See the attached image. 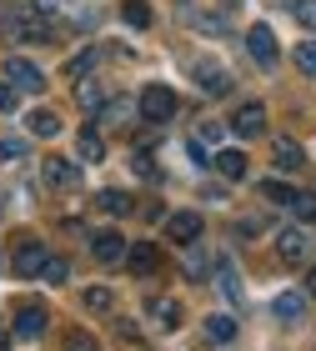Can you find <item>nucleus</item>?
I'll return each instance as SVG.
<instances>
[{"label": "nucleus", "mask_w": 316, "mask_h": 351, "mask_svg": "<svg viewBox=\"0 0 316 351\" xmlns=\"http://www.w3.org/2000/svg\"><path fill=\"white\" fill-rule=\"evenodd\" d=\"M271 316H276V322H302V316H306V296L302 291H281L271 301Z\"/></svg>", "instance_id": "16"}, {"label": "nucleus", "mask_w": 316, "mask_h": 351, "mask_svg": "<svg viewBox=\"0 0 316 351\" xmlns=\"http://www.w3.org/2000/svg\"><path fill=\"white\" fill-rule=\"evenodd\" d=\"M206 337H211V341H231V337H236V316H226V311L206 316Z\"/></svg>", "instance_id": "23"}, {"label": "nucleus", "mask_w": 316, "mask_h": 351, "mask_svg": "<svg viewBox=\"0 0 316 351\" xmlns=\"http://www.w3.org/2000/svg\"><path fill=\"white\" fill-rule=\"evenodd\" d=\"M291 211L302 216V221H316V196H311V191H302V196H296V206H291Z\"/></svg>", "instance_id": "33"}, {"label": "nucleus", "mask_w": 316, "mask_h": 351, "mask_svg": "<svg viewBox=\"0 0 316 351\" xmlns=\"http://www.w3.org/2000/svg\"><path fill=\"white\" fill-rule=\"evenodd\" d=\"M191 25L201 30V36H221V30H226V21H221V15H191Z\"/></svg>", "instance_id": "31"}, {"label": "nucleus", "mask_w": 316, "mask_h": 351, "mask_svg": "<svg viewBox=\"0 0 316 351\" xmlns=\"http://www.w3.org/2000/svg\"><path fill=\"white\" fill-rule=\"evenodd\" d=\"M246 51H251V60H256V66H276V36H271V25H251Z\"/></svg>", "instance_id": "10"}, {"label": "nucleus", "mask_w": 316, "mask_h": 351, "mask_svg": "<svg viewBox=\"0 0 316 351\" xmlns=\"http://www.w3.org/2000/svg\"><path fill=\"white\" fill-rule=\"evenodd\" d=\"M96 211H106V216H131V196H125V191H101Z\"/></svg>", "instance_id": "20"}, {"label": "nucleus", "mask_w": 316, "mask_h": 351, "mask_svg": "<svg viewBox=\"0 0 316 351\" xmlns=\"http://www.w3.org/2000/svg\"><path fill=\"white\" fill-rule=\"evenodd\" d=\"M66 351H96V341H90L86 331H71V337H66Z\"/></svg>", "instance_id": "34"}, {"label": "nucleus", "mask_w": 316, "mask_h": 351, "mask_svg": "<svg viewBox=\"0 0 316 351\" xmlns=\"http://www.w3.org/2000/svg\"><path fill=\"white\" fill-rule=\"evenodd\" d=\"M75 156H81V161H106V136L96 131V125L75 131Z\"/></svg>", "instance_id": "15"}, {"label": "nucleus", "mask_w": 316, "mask_h": 351, "mask_svg": "<svg viewBox=\"0 0 316 351\" xmlns=\"http://www.w3.org/2000/svg\"><path fill=\"white\" fill-rule=\"evenodd\" d=\"M271 156H276V171H287V176L306 166V151H302V146H296V141H291V136H276V146H271Z\"/></svg>", "instance_id": "14"}, {"label": "nucleus", "mask_w": 316, "mask_h": 351, "mask_svg": "<svg viewBox=\"0 0 316 351\" xmlns=\"http://www.w3.org/2000/svg\"><path fill=\"white\" fill-rule=\"evenodd\" d=\"M296 196L302 191H291L287 181H261V201H271V206H296Z\"/></svg>", "instance_id": "21"}, {"label": "nucleus", "mask_w": 316, "mask_h": 351, "mask_svg": "<svg viewBox=\"0 0 316 351\" xmlns=\"http://www.w3.org/2000/svg\"><path fill=\"white\" fill-rule=\"evenodd\" d=\"M45 181H51L56 191H75L81 186V166L66 161V156H51V161H45Z\"/></svg>", "instance_id": "12"}, {"label": "nucleus", "mask_w": 316, "mask_h": 351, "mask_svg": "<svg viewBox=\"0 0 316 351\" xmlns=\"http://www.w3.org/2000/svg\"><path fill=\"white\" fill-rule=\"evenodd\" d=\"M186 276H206V256H201V246H186Z\"/></svg>", "instance_id": "30"}, {"label": "nucleus", "mask_w": 316, "mask_h": 351, "mask_svg": "<svg viewBox=\"0 0 316 351\" xmlns=\"http://www.w3.org/2000/svg\"><path fill=\"white\" fill-rule=\"evenodd\" d=\"M0 351H10V337H0Z\"/></svg>", "instance_id": "37"}, {"label": "nucleus", "mask_w": 316, "mask_h": 351, "mask_svg": "<svg viewBox=\"0 0 316 351\" xmlns=\"http://www.w3.org/2000/svg\"><path fill=\"white\" fill-rule=\"evenodd\" d=\"M191 75H196V86L206 90V95H226V90L236 86V81H231V71L221 66V60H196Z\"/></svg>", "instance_id": "6"}, {"label": "nucleus", "mask_w": 316, "mask_h": 351, "mask_svg": "<svg viewBox=\"0 0 316 351\" xmlns=\"http://www.w3.org/2000/svg\"><path fill=\"white\" fill-rule=\"evenodd\" d=\"M306 291H311V296H316V266H311V271H306Z\"/></svg>", "instance_id": "36"}, {"label": "nucleus", "mask_w": 316, "mask_h": 351, "mask_svg": "<svg viewBox=\"0 0 316 351\" xmlns=\"http://www.w3.org/2000/svg\"><path fill=\"white\" fill-rule=\"evenodd\" d=\"M75 101H81L86 110H101V106H106V90H101V81H75Z\"/></svg>", "instance_id": "24"}, {"label": "nucleus", "mask_w": 316, "mask_h": 351, "mask_svg": "<svg viewBox=\"0 0 316 351\" xmlns=\"http://www.w3.org/2000/svg\"><path fill=\"white\" fill-rule=\"evenodd\" d=\"M136 110L151 125H161V121L176 116V90H171V86H146V90H141V101H136Z\"/></svg>", "instance_id": "2"}, {"label": "nucleus", "mask_w": 316, "mask_h": 351, "mask_svg": "<svg viewBox=\"0 0 316 351\" xmlns=\"http://www.w3.org/2000/svg\"><path fill=\"white\" fill-rule=\"evenodd\" d=\"M25 161V141H0V166H15Z\"/></svg>", "instance_id": "29"}, {"label": "nucleus", "mask_w": 316, "mask_h": 351, "mask_svg": "<svg viewBox=\"0 0 316 351\" xmlns=\"http://www.w3.org/2000/svg\"><path fill=\"white\" fill-rule=\"evenodd\" d=\"M110 306H116V296H110L106 286H90L86 291V311H110Z\"/></svg>", "instance_id": "28"}, {"label": "nucleus", "mask_w": 316, "mask_h": 351, "mask_svg": "<svg viewBox=\"0 0 316 351\" xmlns=\"http://www.w3.org/2000/svg\"><path fill=\"white\" fill-rule=\"evenodd\" d=\"M151 316H156V326H161V331H176L181 326V306L171 296H156L151 301Z\"/></svg>", "instance_id": "18"}, {"label": "nucleus", "mask_w": 316, "mask_h": 351, "mask_svg": "<svg viewBox=\"0 0 316 351\" xmlns=\"http://www.w3.org/2000/svg\"><path fill=\"white\" fill-rule=\"evenodd\" d=\"M306 251H311V241H306V231H302V226L276 231V256L287 261V266H306Z\"/></svg>", "instance_id": "8"}, {"label": "nucleus", "mask_w": 316, "mask_h": 351, "mask_svg": "<svg viewBox=\"0 0 316 351\" xmlns=\"http://www.w3.org/2000/svg\"><path fill=\"white\" fill-rule=\"evenodd\" d=\"M0 266H5V261H0Z\"/></svg>", "instance_id": "38"}, {"label": "nucleus", "mask_w": 316, "mask_h": 351, "mask_svg": "<svg viewBox=\"0 0 316 351\" xmlns=\"http://www.w3.org/2000/svg\"><path fill=\"white\" fill-rule=\"evenodd\" d=\"M96 60H101V51H96V45H90V51H81L75 60H66V81H86V75H90V66H96Z\"/></svg>", "instance_id": "22"}, {"label": "nucleus", "mask_w": 316, "mask_h": 351, "mask_svg": "<svg viewBox=\"0 0 316 351\" xmlns=\"http://www.w3.org/2000/svg\"><path fill=\"white\" fill-rule=\"evenodd\" d=\"M211 166L226 176V181H241V176H246V151H216Z\"/></svg>", "instance_id": "17"}, {"label": "nucleus", "mask_w": 316, "mask_h": 351, "mask_svg": "<svg viewBox=\"0 0 316 351\" xmlns=\"http://www.w3.org/2000/svg\"><path fill=\"white\" fill-rule=\"evenodd\" d=\"M15 95H21V90H15L10 81H0V110H15Z\"/></svg>", "instance_id": "35"}, {"label": "nucleus", "mask_w": 316, "mask_h": 351, "mask_svg": "<svg viewBox=\"0 0 316 351\" xmlns=\"http://www.w3.org/2000/svg\"><path fill=\"white\" fill-rule=\"evenodd\" d=\"M45 322H51V311H45L40 301H21V306H15L10 331H15L21 341H36V337H45Z\"/></svg>", "instance_id": "4"}, {"label": "nucleus", "mask_w": 316, "mask_h": 351, "mask_svg": "<svg viewBox=\"0 0 316 351\" xmlns=\"http://www.w3.org/2000/svg\"><path fill=\"white\" fill-rule=\"evenodd\" d=\"M40 281H51V286H66V281H71V261L51 256V261H45V271H40Z\"/></svg>", "instance_id": "27"}, {"label": "nucleus", "mask_w": 316, "mask_h": 351, "mask_svg": "<svg viewBox=\"0 0 316 351\" xmlns=\"http://www.w3.org/2000/svg\"><path fill=\"white\" fill-rule=\"evenodd\" d=\"M0 71H5V81H10L15 90H25V95H40V90H45V75H40V66H36V60H25V56H10Z\"/></svg>", "instance_id": "3"}, {"label": "nucleus", "mask_w": 316, "mask_h": 351, "mask_svg": "<svg viewBox=\"0 0 316 351\" xmlns=\"http://www.w3.org/2000/svg\"><path fill=\"white\" fill-rule=\"evenodd\" d=\"M231 131H236V136H246V141H251V136H261V131H266V106L246 101V106L231 116Z\"/></svg>", "instance_id": "11"}, {"label": "nucleus", "mask_w": 316, "mask_h": 351, "mask_svg": "<svg viewBox=\"0 0 316 351\" xmlns=\"http://www.w3.org/2000/svg\"><path fill=\"white\" fill-rule=\"evenodd\" d=\"M121 15H125V25H136V30H146V25H151V5H146V0H125Z\"/></svg>", "instance_id": "26"}, {"label": "nucleus", "mask_w": 316, "mask_h": 351, "mask_svg": "<svg viewBox=\"0 0 316 351\" xmlns=\"http://www.w3.org/2000/svg\"><path fill=\"white\" fill-rule=\"evenodd\" d=\"M166 241H176L181 251H186V246H196V241H201V216H196V211H176V216H166Z\"/></svg>", "instance_id": "7"}, {"label": "nucleus", "mask_w": 316, "mask_h": 351, "mask_svg": "<svg viewBox=\"0 0 316 351\" xmlns=\"http://www.w3.org/2000/svg\"><path fill=\"white\" fill-rule=\"evenodd\" d=\"M296 71H302L306 75V81H316V40H302V45H296Z\"/></svg>", "instance_id": "25"}, {"label": "nucleus", "mask_w": 316, "mask_h": 351, "mask_svg": "<svg viewBox=\"0 0 316 351\" xmlns=\"http://www.w3.org/2000/svg\"><path fill=\"white\" fill-rule=\"evenodd\" d=\"M125 261H131L136 276H151V271L161 266V246H156V241H136L131 251H125Z\"/></svg>", "instance_id": "13"}, {"label": "nucleus", "mask_w": 316, "mask_h": 351, "mask_svg": "<svg viewBox=\"0 0 316 351\" xmlns=\"http://www.w3.org/2000/svg\"><path fill=\"white\" fill-rule=\"evenodd\" d=\"M45 261H51V256H45V246L36 241V236H25V241L21 246H15V276H21V281H36L40 276V271H45Z\"/></svg>", "instance_id": "5"}, {"label": "nucleus", "mask_w": 316, "mask_h": 351, "mask_svg": "<svg viewBox=\"0 0 316 351\" xmlns=\"http://www.w3.org/2000/svg\"><path fill=\"white\" fill-rule=\"evenodd\" d=\"M30 136H40V141H51V136H60V116L56 110H30Z\"/></svg>", "instance_id": "19"}, {"label": "nucleus", "mask_w": 316, "mask_h": 351, "mask_svg": "<svg viewBox=\"0 0 316 351\" xmlns=\"http://www.w3.org/2000/svg\"><path fill=\"white\" fill-rule=\"evenodd\" d=\"M0 21H5V36L10 40H51V10H40L36 5V0H30V5H5V10H0Z\"/></svg>", "instance_id": "1"}, {"label": "nucleus", "mask_w": 316, "mask_h": 351, "mask_svg": "<svg viewBox=\"0 0 316 351\" xmlns=\"http://www.w3.org/2000/svg\"><path fill=\"white\" fill-rule=\"evenodd\" d=\"M291 10H296V21H302L306 30H316V0H296Z\"/></svg>", "instance_id": "32"}, {"label": "nucleus", "mask_w": 316, "mask_h": 351, "mask_svg": "<svg viewBox=\"0 0 316 351\" xmlns=\"http://www.w3.org/2000/svg\"><path fill=\"white\" fill-rule=\"evenodd\" d=\"M125 251H131V246H125V236H121V231H96V236H90V256H96L101 266L125 261Z\"/></svg>", "instance_id": "9"}]
</instances>
